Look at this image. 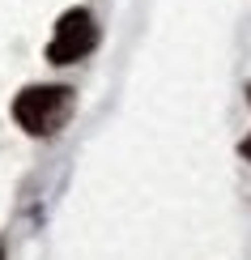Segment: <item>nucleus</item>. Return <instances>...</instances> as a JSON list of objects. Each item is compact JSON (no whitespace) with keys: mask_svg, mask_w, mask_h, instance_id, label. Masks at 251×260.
I'll return each instance as SVG.
<instances>
[{"mask_svg":"<svg viewBox=\"0 0 251 260\" xmlns=\"http://www.w3.org/2000/svg\"><path fill=\"white\" fill-rule=\"evenodd\" d=\"M73 115V90L68 85H26L13 99V120L30 137H56Z\"/></svg>","mask_w":251,"mask_h":260,"instance_id":"1","label":"nucleus"},{"mask_svg":"<svg viewBox=\"0 0 251 260\" xmlns=\"http://www.w3.org/2000/svg\"><path fill=\"white\" fill-rule=\"evenodd\" d=\"M98 47V26L90 17V9H68L56 21V35L47 43V60L51 64H77Z\"/></svg>","mask_w":251,"mask_h":260,"instance_id":"2","label":"nucleus"},{"mask_svg":"<svg viewBox=\"0 0 251 260\" xmlns=\"http://www.w3.org/2000/svg\"><path fill=\"white\" fill-rule=\"evenodd\" d=\"M238 154H243V158L251 162V137H243V145H238Z\"/></svg>","mask_w":251,"mask_h":260,"instance_id":"3","label":"nucleus"},{"mask_svg":"<svg viewBox=\"0 0 251 260\" xmlns=\"http://www.w3.org/2000/svg\"><path fill=\"white\" fill-rule=\"evenodd\" d=\"M0 260H5V252H0Z\"/></svg>","mask_w":251,"mask_h":260,"instance_id":"4","label":"nucleus"}]
</instances>
